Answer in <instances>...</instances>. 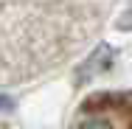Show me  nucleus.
<instances>
[{
	"mask_svg": "<svg viewBox=\"0 0 132 129\" xmlns=\"http://www.w3.org/2000/svg\"><path fill=\"white\" fill-rule=\"evenodd\" d=\"M118 0H0V87L51 76L104 31Z\"/></svg>",
	"mask_w": 132,
	"mask_h": 129,
	"instance_id": "obj_1",
	"label": "nucleus"
},
{
	"mask_svg": "<svg viewBox=\"0 0 132 129\" xmlns=\"http://www.w3.org/2000/svg\"><path fill=\"white\" fill-rule=\"evenodd\" d=\"M73 129H132V96L112 93L90 98L79 109Z\"/></svg>",
	"mask_w": 132,
	"mask_h": 129,
	"instance_id": "obj_2",
	"label": "nucleus"
}]
</instances>
